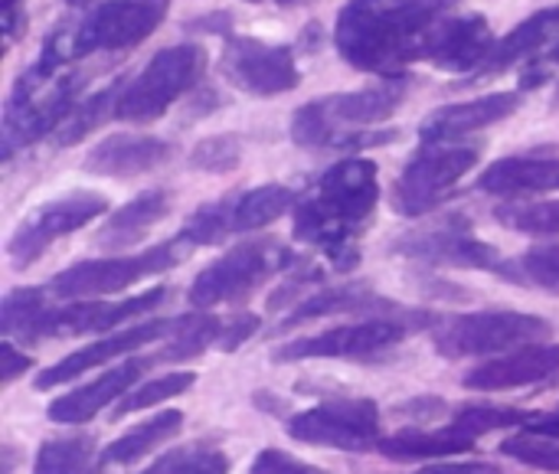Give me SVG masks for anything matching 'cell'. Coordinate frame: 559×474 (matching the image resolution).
I'll return each mask as SVG.
<instances>
[{"label": "cell", "mask_w": 559, "mask_h": 474, "mask_svg": "<svg viewBox=\"0 0 559 474\" xmlns=\"http://www.w3.org/2000/svg\"><path fill=\"white\" fill-rule=\"evenodd\" d=\"M518 105H521L518 92H495V95H485L475 102L449 105V108H439L432 118L423 121L419 138H423V144H442V141H452L462 134H475V131L514 115Z\"/></svg>", "instance_id": "cell-23"}, {"label": "cell", "mask_w": 559, "mask_h": 474, "mask_svg": "<svg viewBox=\"0 0 559 474\" xmlns=\"http://www.w3.org/2000/svg\"><path fill=\"white\" fill-rule=\"evenodd\" d=\"M537 413H524V410H498V406H462L455 413V426L472 432L475 439L485 432H498L508 426H527Z\"/></svg>", "instance_id": "cell-37"}, {"label": "cell", "mask_w": 559, "mask_h": 474, "mask_svg": "<svg viewBox=\"0 0 559 474\" xmlns=\"http://www.w3.org/2000/svg\"><path fill=\"white\" fill-rule=\"evenodd\" d=\"M144 474H229V459L213 446H183L160 455Z\"/></svg>", "instance_id": "cell-32"}, {"label": "cell", "mask_w": 559, "mask_h": 474, "mask_svg": "<svg viewBox=\"0 0 559 474\" xmlns=\"http://www.w3.org/2000/svg\"><path fill=\"white\" fill-rule=\"evenodd\" d=\"M475 147H436L426 144L400 174L393 203L403 216H423L442 203V197L475 167Z\"/></svg>", "instance_id": "cell-13"}, {"label": "cell", "mask_w": 559, "mask_h": 474, "mask_svg": "<svg viewBox=\"0 0 559 474\" xmlns=\"http://www.w3.org/2000/svg\"><path fill=\"white\" fill-rule=\"evenodd\" d=\"M524 432H534V436H550V439H559V413H547V416H534Z\"/></svg>", "instance_id": "cell-46"}, {"label": "cell", "mask_w": 559, "mask_h": 474, "mask_svg": "<svg viewBox=\"0 0 559 474\" xmlns=\"http://www.w3.org/2000/svg\"><path fill=\"white\" fill-rule=\"evenodd\" d=\"M223 75L249 95H282L301 82V69L288 46L236 36L226 43L219 59Z\"/></svg>", "instance_id": "cell-15"}, {"label": "cell", "mask_w": 559, "mask_h": 474, "mask_svg": "<svg viewBox=\"0 0 559 474\" xmlns=\"http://www.w3.org/2000/svg\"><path fill=\"white\" fill-rule=\"evenodd\" d=\"M478 190L495 197H531V193L559 190V161H544V157L495 161L478 177Z\"/></svg>", "instance_id": "cell-26"}, {"label": "cell", "mask_w": 559, "mask_h": 474, "mask_svg": "<svg viewBox=\"0 0 559 474\" xmlns=\"http://www.w3.org/2000/svg\"><path fill=\"white\" fill-rule=\"evenodd\" d=\"M400 256H409L416 262H426V265H455V269H478V272H498V275H508V279H518V272H511V265L504 262V256L475 239L472 233H462L459 226H445V229H432V233H423V236H406L400 246H396Z\"/></svg>", "instance_id": "cell-17"}, {"label": "cell", "mask_w": 559, "mask_h": 474, "mask_svg": "<svg viewBox=\"0 0 559 474\" xmlns=\"http://www.w3.org/2000/svg\"><path fill=\"white\" fill-rule=\"evenodd\" d=\"M295 442L341 452H370L380 446V410L373 400H328L285 423Z\"/></svg>", "instance_id": "cell-11"}, {"label": "cell", "mask_w": 559, "mask_h": 474, "mask_svg": "<svg viewBox=\"0 0 559 474\" xmlns=\"http://www.w3.org/2000/svg\"><path fill=\"white\" fill-rule=\"evenodd\" d=\"M193 383H197V377H193V374H183V370H180V374H164V377H157V380L144 383L141 390L124 393V396L118 400V406H115V416L121 419V416H131V413H141V410H151V406H157V403H164V400L183 396Z\"/></svg>", "instance_id": "cell-35"}, {"label": "cell", "mask_w": 559, "mask_h": 474, "mask_svg": "<svg viewBox=\"0 0 559 474\" xmlns=\"http://www.w3.org/2000/svg\"><path fill=\"white\" fill-rule=\"evenodd\" d=\"M180 429H183V413H177V410L157 413L154 419L134 426L131 432H124L121 439H115V442L102 452L98 465H102V469H105V465H131V462L144 459L147 452H154L157 446L170 442Z\"/></svg>", "instance_id": "cell-29"}, {"label": "cell", "mask_w": 559, "mask_h": 474, "mask_svg": "<svg viewBox=\"0 0 559 474\" xmlns=\"http://www.w3.org/2000/svg\"><path fill=\"white\" fill-rule=\"evenodd\" d=\"M455 0H350L337 13V52L364 72L396 79L406 62L423 59L429 33Z\"/></svg>", "instance_id": "cell-1"}, {"label": "cell", "mask_w": 559, "mask_h": 474, "mask_svg": "<svg viewBox=\"0 0 559 474\" xmlns=\"http://www.w3.org/2000/svg\"><path fill=\"white\" fill-rule=\"evenodd\" d=\"M416 474H498V469L485 465V462H468V465H432V469H423Z\"/></svg>", "instance_id": "cell-44"}, {"label": "cell", "mask_w": 559, "mask_h": 474, "mask_svg": "<svg viewBox=\"0 0 559 474\" xmlns=\"http://www.w3.org/2000/svg\"><path fill=\"white\" fill-rule=\"evenodd\" d=\"M164 301V288H151L144 295L134 298H121V301H102V298H85L79 305L69 308H49L36 318L33 331H29V344L33 341H46V337H79V334H105L111 328H118L128 318L147 315L151 308H157Z\"/></svg>", "instance_id": "cell-16"}, {"label": "cell", "mask_w": 559, "mask_h": 474, "mask_svg": "<svg viewBox=\"0 0 559 474\" xmlns=\"http://www.w3.org/2000/svg\"><path fill=\"white\" fill-rule=\"evenodd\" d=\"M559 374V344H524L514 354H504L498 360H488L465 374V390L478 393H498V390H521L544 383Z\"/></svg>", "instance_id": "cell-20"}, {"label": "cell", "mask_w": 559, "mask_h": 474, "mask_svg": "<svg viewBox=\"0 0 559 474\" xmlns=\"http://www.w3.org/2000/svg\"><path fill=\"white\" fill-rule=\"evenodd\" d=\"M203 72V49L193 43L160 49L118 95L115 118L147 125L160 118Z\"/></svg>", "instance_id": "cell-5"}, {"label": "cell", "mask_w": 559, "mask_h": 474, "mask_svg": "<svg viewBox=\"0 0 559 474\" xmlns=\"http://www.w3.org/2000/svg\"><path fill=\"white\" fill-rule=\"evenodd\" d=\"M554 105H557V108H559V88H557V95H554Z\"/></svg>", "instance_id": "cell-48"}, {"label": "cell", "mask_w": 559, "mask_h": 474, "mask_svg": "<svg viewBox=\"0 0 559 474\" xmlns=\"http://www.w3.org/2000/svg\"><path fill=\"white\" fill-rule=\"evenodd\" d=\"M554 334V328L537 315L521 311H478L445 321L436 331V351L449 360L501 354L524 344H540Z\"/></svg>", "instance_id": "cell-8"}, {"label": "cell", "mask_w": 559, "mask_h": 474, "mask_svg": "<svg viewBox=\"0 0 559 474\" xmlns=\"http://www.w3.org/2000/svg\"><path fill=\"white\" fill-rule=\"evenodd\" d=\"M167 213H170V193H167V190L138 193L131 203H124L118 213L108 216V223L98 229L95 242H98L102 249H108V252L131 249V246L141 242Z\"/></svg>", "instance_id": "cell-25"}, {"label": "cell", "mask_w": 559, "mask_h": 474, "mask_svg": "<svg viewBox=\"0 0 559 474\" xmlns=\"http://www.w3.org/2000/svg\"><path fill=\"white\" fill-rule=\"evenodd\" d=\"M0 3H3V46H10L20 29V0H0Z\"/></svg>", "instance_id": "cell-45"}, {"label": "cell", "mask_w": 559, "mask_h": 474, "mask_svg": "<svg viewBox=\"0 0 559 474\" xmlns=\"http://www.w3.org/2000/svg\"><path fill=\"white\" fill-rule=\"evenodd\" d=\"M331 315H367V318H400V315H413L393 301H383L370 285H341V288H324L314 292L308 301H301L275 331L285 334L298 324H308L314 318H331Z\"/></svg>", "instance_id": "cell-24"}, {"label": "cell", "mask_w": 559, "mask_h": 474, "mask_svg": "<svg viewBox=\"0 0 559 474\" xmlns=\"http://www.w3.org/2000/svg\"><path fill=\"white\" fill-rule=\"evenodd\" d=\"M170 328H174V321H141V324H134V328H128L121 334H108V337H102V341H95V344L69 354V357H62L49 370L36 374V390H52V387H62V383L82 377L85 370L105 367V364H111L121 354H131V351H138L144 344L160 341Z\"/></svg>", "instance_id": "cell-19"}, {"label": "cell", "mask_w": 559, "mask_h": 474, "mask_svg": "<svg viewBox=\"0 0 559 474\" xmlns=\"http://www.w3.org/2000/svg\"><path fill=\"white\" fill-rule=\"evenodd\" d=\"M475 436L459 429L455 423L445 429H403L390 439H380V452L393 462H426V459H449L475 449Z\"/></svg>", "instance_id": "cell-27"}, {"label": "cell", "mask_w": 559, "mask_h": 474, "mask_svg": "<svg viewBox=\"0 0 559 474\" xmlns=\"http://www.w3.org/2000/svg\"><path fill=\"white\" fill-rule=\"evenodd\" d=\"M501 452L508 459L524 462V465H534V469H544V472H559V439H550V436L521 432L514 439H504Z\"/></svg>", "instance_id": "cell-39"}, {"label": "cell", "mask_w": 559, "mask_h": 474, "mask_svg": "<svg viewBox=\"0 0 559 474\" xmlns=\"http://www.w3.org/2000/svg\"><path fill=\"white\" fill-rule=\"evenodd\" d=\"M69 3H79V0H69Z\"/></svg>", "instance_id": "cell-50"}, {"label": "cell", "mask_w": 559, "mask_h": 474, "mask_svg": "<svg viewBox=\"0 0 559 474\" xmlns=\"http://www.w3.org/2000/svg\"><path fill=\"white\" fill-rule=\"evenodd\" d=\"M495 49L491 23L481 13L472 16H445L426 39L423 59L445 72H472L488 62Z\"/></svg>", "instance_id": "cell-18"}, {"label": "cell", "mask_w": 559, "mask_h": 474, "mask_svg": "<svg viewBox=\"0 0 559 474\" xmlns=\"http://www.w3.org/2000/svg\"><path fill=\"white\" fill-rule=\"evenodd\" d=\"M495 220L514 233H531V236H554L559 233V200L547 203H508L498 206Z\"/></svg>", "instance_id": "cell-34"}, {"label": "cell", "mask_w": 559, "mask_h": 474, "mask_svg": "<svg viewBox=\"0 0 559 474\" xmlns=\"http://www.w3.org/2000/svg\"><path fill=\"white\" fill-rule=\"evenodd\" d=\"M0 354H3V387H7V383H13L20 374H26V370L33 367V357L20 354L10 341H3V344H0Z\"/></svg>", "instance_id": "cell-43"}, {"label": "cell", "mask_w": 559, "mask_h": 474, "mask_svg": "<svg viewBox=\"0 0 559 474\" xmlns=\"http://www.w3.org/2000/svg\"><path fill=\"white\" fill-rule=\"evenodd\" d=\"M550 59H554V62H559V43H557V46H554V52H550Z\"/></svg>", "instance_id": "cell-47"}, {"label": "cell", "mask_w": 559, "mask_h": 474, "mask_svg": "<svg viewBox=\"0 0 559 474\" xmlns=\"http://www.w3.org/2000/svg\"><path fill=\"white\" fill-rule=\"evenodd\" d=\"M187 256V239H170L160 242L154 249H144L138 256H121V259H95V262H79L66 272H59L49 285L52 298H105L115 292H124L128 285L151 279L157 272H167L174 265H180V259Z\"/></svg>", "instance_id": "cell-7"}, {"label": "cell", "mask_w": 559, "mask_h": 474, "mask_svg": "<svg viewBox=\"0 0 559 474\" xmlns=\"http://www.w3.org/2000/svg\"><path fill=\"white\" fill-rule=\"evenodd\" d=\"M554 36H559V7L550 10H540L534 16H527L524 23H518L501 43H495L488 62L481 66L485 75L491 72H504L508 66L521 62V59H531L537 49H544Z\"/></svg>", "instance_id": "cell-28"}, {"label": "cell", "mask_w": 559, "mask_h": 474, "mask_svg": "<svg viewBox=\"0 0 559 474\" xmlns=\"http://www.w3.org/2000/svg\"><path fill=\"white\" fill-rule=\"evenodd\" d=\"M295 206V190L285 183H265L242 193H229L216 203H203L183 226V239L190 246H213L229 236H242L262 229L285 216Z\"/></svg>", "instance_id": "cell-6"}, {"label": "cell", "mask_w": 559, "mask_h": 474, "mask_svg": "<svg viewBox=\"0 0 559 474\" xmlns=\"http://www.w3.org/2000/svg\"><path fill=\"white\" fill-rule=\"evenodd\" d=\"M121 88H124V85H108L105 92H98V95H92L88 102L75 105V111H72V115L66 118V125L59 128V144H75V141H82L92 128H98V125L108 118V108L118 105Z\"/></svg>", "instance_id": "cell-36"}, {"label": "cell", "mask_w": 559, "mask_h": 474, "mask_svg": "<svg viewBox=\"0 0 559 474\" xmlns=\"http://www.w3.org/2000/svg\"><path fill=\"white\" fill-rule=\"evenodd\" d=\"M295 252L278 239H252L239 242L216 262H210L190 285V301L197 308H213L226 301L249 298L278 272L292 269Z\"/></svg>", "instance_id": "cell-4"}, {"label": "cell", "mask_w": 559, "mask_h": 474, "mask_svg": "<svg viewBox=\"0 0 559 474\" xmlns=\"http://www.w3.org/2000/svg\"><path fill=\"white\" fill-rule=\"evenodd\" d=\"M259 324H262V318H255V315H239V318H233L229 324H223L219 347H223V351H236V347H242V344L259 331Z\"/></svg>", "instance_id": "cell-42"}, {"label": "cell", "mask_w": 559, "mask_h": 474, "mask_svg": "<svg viewBox=\"0 0 559 474\" xmlns=\"http://www.w3.org/2000/svg\"><path fill=\"white\" fill-rule=\"evenodd\" d=\"M157 360H160V357H134V360H128V364H121V367H115V370H105L98 380H92V383L72 390L69 396H59L56 403H49L46 416H49L52 423H59V426L88 423V419H92L95 413H102L108 403H115L118 396H124V393L141 380V374H144L151 364H157Z\"/></svg>", "instance_id": "cell-21"}, {"label": "cell", "mask_w": 559, "mask_h": 474, "mask_svg": "<svg viewBox=\"0 0 559 474\" xmlns=\"http://www.w3.org/2000/svg\"><path fill=\"white\" fill-rule=\"evenodd\" d=\"M170 0H105L75 29L69 56L115 52L147 39L167 16Z\"/></svg>", "instance_id": "cell-12"}, {"label": "cell", "mask_w": 559, "mask_h": 474, "mask_svg": "<svg viewBox=\"0 0 559 474\" xmlns=\"http://www.w3.org/2000/svg\"><path fill=\"white\" fill-rule=\"evenodd\" d=\"M521 279L550 292V295H559V246H534L521 262Z\"/></svg>", "instance_id": "cell-40"}, {"label": "cell", "mask_w": 559, "mask_h": 474, "mask_svg": "<svg viewBox=\"0 0 559 474\" xmlns=\"http://www.w3.org/2000/svg\"><path fill=\"white\" fill-rule=\"evenodd\" d=\"M46 292L43 288H13L7 298H3V308H0V328L7 337H20L26 341L36 318L46 311Z\"/></svg>", "instance_id": "cell-33"}, {"label": "cell", "mask_w": 559, "mask_h": 474, "mask_svg": "<svg viewBox=\"0 0 559 474\" xmlns=\"http://www.w3.org/2000/svg\"><path fill=\"white\" fill-rule=\"evenodd\" d=\"M75 111V79L43 75L36 66L16 82L3 115V154L62 128Z\"/></svg>", "instance_id": "cell-9"}, {"label": "cell", "mask_w": 559, "mask_h": 474, "mask_svg": "<svg viewBox=\"0 0 559 474\" xmlns=\"http://www.w3.org/2000/svg\"><path fill=\"white\" fill-rule=\"evenodd\" d=\"M432 315L413 311L400 318H367L357 324H341L328 328L321 334L288 341L285 347L275 351V360H314V357H373L380 351L396 347L413 328L432 324Z\"/></svg>", "instance_id": "cell-10"}, {"label": "cell", "mask_w": 559, "mask_h": 474, "mask_svg": "<svg viewBox=\"0 0 559 474\" xmlns=\"http://www.w3.org/2000/svg\"><path fill=\"white\" fill-rule=\"evenodd\" d=\"M105 210H108V200L98 193H88V190H75V193H66L52 203H43L13 229L7 252L16 262V269H23V265L36 262L59 236L82 229L85 223H92Z\"/></svg>", "instance_id": "cell-14"}, {"label": "cell", "mask_w": 559, "mask_h": 474, "mask_svg": "<svg viewBox=\"0 0 559 474\" xmlns=\"http://www.w3.org/2000/svg\"><path fill=\"white\" fill-rule=\"evenodd\" d=\"M249 474H331V472L314 469V465H308V462H301V459H295V455H285V452H278V449H262V452L255 455V462H252Z\"/></svg>", "instance_id": "cell-41"}, {"label": "cell", "mask_w": 559, "mask_h": 474, "mask_svg": "<svg viewBox=\"0 0 559 474\" xmlns=\"http://www.w3.org/2000/svg\"><path fill=\"white\" fill-rule=\"evenodd\" d=\"M170 157V144L160 138H147V134H111L105 141H98L88 157H85V170L98 174V177H141L154 167H160Z\"/></svg>", "instance_id": "cell-22"}, {"label": "cell", "mask_w": 559, "mask_h": 474, "mask_svg": "<svg viewBox=\"0 0 559 474\" xmlns=\"http://www.w3.org/2000/svg\"><path fill=\"white\" fill-rule=\"evenodd\" d=\"M33 474H95V439L85 432L46 439L36 452Z\"/></svg>", "instance_id": "cell-30"}, {"label": "cell", "mask_w": 559, "mask_h": 474, "mask_svg": "<svg viewBox=\"0 0 559 474\" xmlns=\"http://www.w3.org/2000/svg\"><path fill=\"white\" fill-rule=\"evenodd\" d=\"M219 334H223V321L213 318V315H187V318H177L174 321V337L167 341L160 360H174V364L193 360L210 344H219Z\"/></svg>", "instance_id": "cell-31"}, {"label": "cell", "mask_w": 559, "mask_h": 474, "mask_svg": "<svg viewBox=\"0 0 559 474\" xmlns=\"http://www.w3.org/2000/svg\"><path fill=\"white\" fill-rule=\"evenodd\" d=\"M278 3H295V0H278Z\"/></svg>", "instance_id": "cell-49"}, {"label": "cell", "mask_w": 559, "mask_h": 474, "mask_svg": "<svg viewBox=\"0 0 559 474\" xmlns=\"http://www.w3.org/2000/svg\"><path fill=\"white\" fill-rule=\"evenodd\" d=\"M239 157H242V147L236 134H213V138H203L190 151V167L206 170V174H229L239 167Z\"/></svg>", "instance_id": "cell-38"}, {"label": "cell", "mask_w": 559, "mask_h": 474, "mask_svg": "<svg viewBox=\"0 0 559 474\" xmlns=\"http://www.w3.org/2000/svg\"><path fill=\"white\" fill-rule=\"evenodd\" d=\"M380 200L377 164L364 157L337 161L321 180L311 200L295 213V236L318 246L334 269H354L360 262L357 236L370 223Z\"/></svg>", "instance_id": "cell-2"}, {"label": "cell", "mask_w": 559, "mask_h": 474, "mask_svg": "<svg viewBox=\"0 0 559 474\" xmlns=\"http://www.w3.org/2000/svg\"><path fill=\"white\" fill-rule=\"evenodd\" d=\"M403 98H406V82L400 75L360 92L324 95L295 111L292 138L301 147H364L373 141H386V138L357 134V128H373L393 118Z\"/></svg>", "instance_id": "cell-3"}]
</instances>
